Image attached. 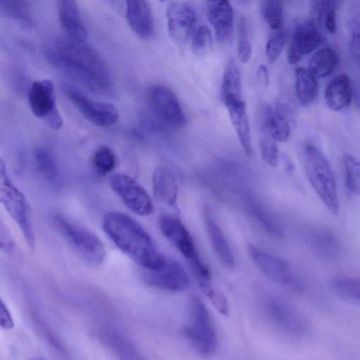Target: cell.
I'll use <instances>...</instances> for the list:
<instances>
[{
    "instance_id": "obj_42",
    "label": "cell",
    "mask_w": 360,
    "mask_h": 360,
    "mask_svg": "<svg viewBox=\"0 0 360 360\" xmlns=\"http://www.w3.org/2000/svg\"><path fill=\"white\" fill-rule=\"evenodd\" d=\"M0 247L6 254H11L15 248V243L9 230L2 222L0 226Z\"/></svg>"
},
{
    "instance_id": "obj_17",
    "label": "cell",
    "mask_w": 360,
    "mask_h": 360,
    "mask_svg": "<svg viewBox=\"0 0 360 360\" xmlns=\"http://www.w3.org/2000/svg\"><path fill=\"white\" fill-rule=\"evenodd\" d=\"M207 18L218 40L229 44L233 34V11L229 0H218L210 7Z\"/></svg>"
},
{
    "instance_id": "obj_49",
    "label": "cell",
    "mask_w": 360,
    "mask_h": 360,
    "mask_svg": "<svg viewBox=\"0 0 360 360\" xmlns=\"http://www.w3.org/2000/svg\"><path fill=\"white\" fill-rule=\"evenodd\" d=\"M160 1H165V0H160Z\"/></svg>"
},
{
    "instance_id": "obj_16",
    "label": "cell",
    "mask_w": 360,
    "mask_h": 360,
    "mask_svg": "<svg viewBox=\"0 0 360 360\" xmlns=\"http://www.w3.org/2000/svg\"><path fill=\"white\" fill-rule=\"evenodd\" d=\"M166 15L171 38L179 43L185 42L193 32L196 22L194 8L186 3L174 2L168 6Z\"/></svg>"
},
{
    "instance_id": "obj_47",
    "label": "cell",
    "mask_w": 360,
    "mask_h": 360,
    "mask_svg": "<svg viewBox=\"0 0 360 360\" xmlns=\"http://www.w3.org/2000/svg\"><path fill=\"white\" fill-rule=\"evenodd\" d=\"M206 1H207L209 2L214 3V2H216L218 0H206Z\"/></svg>"
},
{
    "instance_id": "obj_9",
    "label": "cell",
    "mask_w": 360,
    "mask_h": 360,
    "mask_svg": "<svg viewBox=\"0 0 360 360\" xmlns=\"http://www.w3.org/2000/svg\"><path fill=\"white\" fill-rule=\"evenodd\" d=\"M28 101L33 115L42 120L50 128L58 130L63 127V120L57 108L54 86L51 81L34 82L30 89Z\"/></svg>"
},
{
    "instance_id": "obj_32",
    "label": "cell",
    "mask_w": 360,
    "mask_h": 360,
    "mask_svg": "<svg viewBox=\"0 0 360 360\" xmlns=\"http://www.w3.org/2000/svg\"><path fill=\"white\" fill-rule=\"evenodd\" d=\"M347 189L353 194L360 195V160L349 153L342 156Z\"/></svg>"
},
{
    "instance_id": "obj_35",
    "label": "cell",
    "mask_w": 360,
    "mask_h": 360,
    "mask_svg": "<svg viewBox=\"0 0 360 360\" xmlns=\"http://www.w3.org/2000/svg\"><path fill=\"white\" fill-rule=\"evenodd\" d=\"M92 164L100 174L105 175L115 169L117 158L109 147L101 146L95 150L92 157Z\"/></svg>"
},
{
    "instance_id": "obj_46",
    "label": "cell",
    "mask_w": 360,
    "mask_h": 360,
    "mask_svg": "<svg viewBox=\"0 0 360 360\" xmlns=\"http://www.w3.org/2000/svg\"><path fill=\"white\" fill-rule=\"evenodd\" d=\"M257 75L261 81L267 84L269 80L268 70L264 65H261L259 67Z\"/></svg>"
},
{
    "instance_id": "obj_40",
    "label": "cell",
    "mask_w": 360,
    "mask_h": 360,
    "mask_svg": "<svg viewBox=\"0 0 360 360\" xmlns=\"http://www.w3.org/2000/svg\"><path fill=\"white\" fill-rule=\"evenodd\" d=\"M201 290L210 299L215 309L224 316L229 315V303L224 294L217 289L207 285L202 288Z\"/></svg>"
},
{
    "instance_id": "obj_37",
    "label": "cell",
    "mask_w": 360,
    "mask_h": 360,
    "mask_svg": "<svg viewBox=\"0 0 360 360\" xmlns=\"http://www.w3.org/2000/svg\"><path fill=\"white\" fill-rule=\"evenodd\" d=\"M212 34L210 28L205 25L198 27L193 33L191 46L197 56L205 55L211 48Z\"/></svg>"
},
{
    "instance_id": "obj_41",
    "label": "cell",
    "mask_w": 360,
    "mask_h": 360,
    "mask_svg": "<svg viewBox=\"0 0 360 360\" xmlns=\"http://www.w3.org/2000/svg\"><path fill=\"white\" fill-rule=\"evenodd\" d=\"M348 49L353 61L360 68V24L356 23L351 32Z\"/></svg>"
},
{
    "instance_id": "obj_45",
    "label": "cell",
    "mask_w": 360,
    "mask_h": 360,
    "mask_svg": "<svg viewBox=\"0 0 360 360\" xmlns=\"http://www.w3.org/2000/svg\"><path fill=\"white\" fill-rule=\"evenodd\" d=\"M311 4L319 18H323L326 12L332 6H335V0H310Z\"/></svg>"
},
{
    "instance_id": "obj_1",
    "label": "cell",
    "mask_w": 360,
    "mask_h": 360,
    "mask_svg": "<svg viewBox=\"0 0 360 360\" xmlns=\"http://www.w3.org/2000/svg\"><path fill=\"white\" fill-rule=\"evenodd\" d=\"M44 54L51 65L89 91L97 94L111 91V77L105 63L86 41L56 39L44 46Z\"/></svg>"
},
{
    "instance_id": "obj_43",
    "label": "cell",
    "mask_w": 360,
    "mask_h": 360,
    "mask_svg": "<svg viewBox=\"0 0 360 360\" xmlns=\"http://www.w3.org/2000/svg\"><path fill=\"white\" fill-rule=\"evenodd\" d=\"M0 325L5 330H11L14 327L12 315L2 300L0 302Z\"/></svg>"
},
{
    "instance_id": "obj_19",
    "label": "cell",
    "mask_w": 360,
    "mask_h": 360,
    "mask_svg": "<svg viewBox=\"0 0 360 360\" xmlns=\"http://www.w3.org/2000/svg\"><path fill=\"white\" fill-rule=\"evenodd\" d=\"M307 243L319 258L333 261L339 258L342 246L338 238L325 228H312L307 233Z\"/></svg>"
},
{
    "instance_id": "obj_8",
    "label": "cell",
    "mask_w": 360,
    "mask_h": 360,
    "mask_svg": "<svg viewBox=\"0 0 360 360\" xmlns=\"http://www.w3.org/2000/svg\"><path fill=\"white\" fill-rule=\"evenodd\" d=\"M264 314L281 332L293 337H302L309 331V324L302 313L285 299L271 295L263 303Z\"/></svg>"
},
{
    "instance_id": "obj_33",
    "label": "cell",
    "mask_w": 360,
    "mask_h": 360,
    "mask_svg": "<svg viewBox=\"0 0 360 360\" xmlns=\"http://www.w3.org/2000/svg\"><path fill=\"white\" fill-rule=\"evenodd\" d=\"M262 16L272 31L283 30V13L281 0H263Z\"/></svg>"
},
{
    "instance_id": "obj_24",
    "label": "cell",
    "mask_w": 360,
    "mask_h": 360,
    "mask_svg": "<svg viewBox=\"0 0 360 360\" xmlns=\"http://www.w3.org/2000/svg\"><path fill=\"white\" fill-rule=\"evenodd\" d=\"M102 344L120 359H139L140 353L133 342L118 331L103 328L99 333Z\"/></svg>"
},
{
    "instance_id": "obj_13",
    "label": "cell",
    "mask_w": 360,
    "mask_h": 360,
    "mask_svg": "<svg viewBox=\"0 0 360 360\" xmlns=\"http://www.w3.org/2000/svg\"><path fill=\"white\" fill-rule=\"evenodd\" d=\"M143 278L149 286L169 292H181L190 285L189 277L175 259L167 258L166 264L154 270L143 269Z\"/></svg>"
},
{
    "instance_id": "obj_20",
    "label": "cell",
    "mask_w": 360,
    "mask_h": 360,
    "mask_svg": "<svg viewBox=\"0 0 360 360\" xmlns=\"http://www.w3.org/2000/svg\"><path fill=\"white\" fill-rule=\"evenodd\" d=\"M155 199L170 207L176 204L178 186L173 172L165 167H157L152 177Z\"/></svg>"
},
{
    "instance_id": "obj_36",
    "label": "cell",
    "mask_w": 360,
    "mask_h": 360,
    "mask_svg": "<svg viewBox=\"0 0 360 360\" xmlns=\"http://www.w3.org/2000/svg\"><path fill=\"white\" fill-rule=\"evenodd\" d=\"M237 55L243 63H247L252 56L248 23L244 18L240 19L238 25Z\"/></svg>"
},
{
    "instance_id": "obj_29",
    "label": "cell",
    "mask_w": 360,
    "mask_h": 360,
    "mask_svg": "<svg viewBox=\"0 0 360 360\" xmlns=\"http://www.w3.org/2000/svg\"><path fill=\"white\" fill-rule=\"evenodd\" d=\"M337 63V56L330 48H322L316 51L309 62V70L316 77H324L334 70Z\"/></svg>"
},
{
    "instance_id": "obj_48",
    "label": "cell",
    "mask_w": 360,
    "mask_h": 360,
    "mask_svg": "<svg viewBox=\"0 0 360 360\" xmlns=\"http://www.w3.org/2000/svg\"><path fill=\"white\" fill-rule=\"evenodd\" d=\"M105 1H110V2H111V1H114V0H105Z\"/></svg>"
},
{
    "instance_id": "obj_22",
    "label": "cell",
    "mask_w": 360,
    "mask_h": 360,
    "mask_svg": "<svg viewBox=\"0 0 360 360\" xmlns=\"http://www.w3.org/2000/svg\"><path fill=\"white\" fill-rule=\"evenodd\" d=\"M324 97L327 105L333 110L338 111L347 106L352 98L349 77L340 74L333 77L326 86Z\"/></svg>"
},
{
    "instance_id": "obj_2",
    "label": "cell",
    "mask_w": 360,
    "mask_h": 360,
    "mask_svg": "<svg viewBox=\"0 0 360 360\" xmlns=\"http://www.w3.org/2000/svg\"><path fill=\"white\" fill-rule=\"evenodd\" d=\"M102 226L117 248L143 269H158L166 264L167 257L160 252L150 234L131 217L109 212L103 217Z\"/></svg>"
},
{
    "instance_id": "obj_15",
    "label": "cell",
    "mask_w": 360,
    "mask_h": 360,
    "mask_svg": "<svg viewBox=\"0 0 360 360\" xmlns=\"http://www.w3.org/2000/svg\"><path fill=\"white\" fill-rule=\"evenodd\" d=\"M321 42V36L314 21L308 20L298 23L288 50V63H297L303 56L315 51Z\"/></svg>"
},
{
    "instance_id": "obj_10",
    "label": "cell",
    "mask_w": 360,
    "mask_h": 360,
    "mask_svg": "<svg viewBox=\"0 0 360 360\" xmlns=\"http://www.w3.org/2000/svg\"><path fill=\"white\" fill-rule=\"evenodd\" d=\"M146 98L150 108L164 123L174 129L186 125V115L170 89L161 84L151 85L147 89Z\"/></svg>"
},
{
    "instance_id": "obj_44",
    "label": "cell",
    "mask_w": 360,
    "mask_h": 360,
    "mask_svg": "<svg viewBox=\"0 0 360 360\" xmlns=\"http://www.w3.org/2000/svg\"><path fill=\"white\" fill-rule=\"evenodd\" d=\"M324 25L328 32L333 34L336 30V6L330 8L323 17Z\"/></svg>"
},
{
    "instance_id": "obj_26",
    "label": "cell",
    "mask_w": 360,
    "mask_h": 360,
    "mask_svg": "<svg viewBox=\"0 0 360 360\" xmlns=\"http://www.w3.org/2000/svg\"><path fill=\"white\" fill-rule=\"evenodd\" d=\"M330 291L337 297L352 303H360V278L337 276L328 282Z\"/></svg>"
},
{
    "instance_id": "obj_27",
    "label": "cell",
    "mask_w": 360,
    "mask_h": 360,
    "mask_svg": "<svg viewBox=\"0 0 360 360\" xmlns=\"http://www.w3.org/2000/svg\"><path fill=\"white\" fill-rule=\"evenodd\" d=\"M316 77L309 70L299 68L295 71V91L297 98L301 105L311 104L317 94Z\"/></svg>"
},
{
    "instance_id": "obj_6",
    "label": "cell",
    "mask_w": 360,
    "mask_h": 360,
    "mask_svg": "<svg viewBox=\"0 0 360 360\" xmlns=\"http://www.w3.org/2000/svg\"><path fill=\"white\" fill-rule=\"evenodd\" d=\"M183 335L200 354H212L217 349V336L211 316L198 297L190 301L188 321L183 328Z\"/></svg>"
},
{
    "instance_id": "obj_14",
    "label": "cell",
    "mask_w": 360,
    "mask_h": 360,
    "mask_svg": "<svg viewBox=\"0 0 360 360\" xmlns=\"http://www.w3.org/2000/svg\"><path fill=\"white\" fill-rule=\"evenodd\" d=\"M249 253L256 266L268 278L297 290L301 288L300 283L284 260L252 245Z\"/></svg>"
},
{
    "instance_id": "obj_7",
    "label": "cell",
    "mask_w": 360,
    "mask_h": 360,
    "mask_svg": "<svg viewBox=\"0 0 360 360\" xmlns=\"http://www.w3.org/2000/svg\"><path fill=\"white\" fill-rule=\"evenodd\" d=\"M54 221L59 231L83 259L94 266L103 263L106 249L97 236L62 214H56Z\"/></svg>"
},
{
    "instance_id": "obj_21",
    "label": "cell",
    "mask_w": 360,
    "mask_h": 360,
    "mask_svg": "<svg viewBox=\"0 0 360 360\" xmlns=\"http://www.w3.org/2000/svg\"><path fill=\"white\" fill-rule=\"evenodd\" d=\"M225 105L245 153L247 155H251L253 148L250 126L244 101L230 102Z\"/></svg>"
},
{
    "instance_id": "obj_28",
    "label": "cell",
    "mask_w": 360,
    "mask_h": 360,
    "mask_svg": "<svg viewBox=\"0 0 360 360\" xmlns=\"http://www.w3.org/2000/svg\"><path fill=\"white\" fill-rule=\"evenodd\" d=\"M0 12L4 17L30 27L32 20L27 0H0Z\"/></svg>"
},
{
    "instance_id": "obj_34",
    "label": "cell",
    "mask_w": 360,
    "mask_h": 360,
    "mask_svg": "<svg viewBox=\"0 0 360 360\" xmlns=\"http://www.w3.org/2000/svg\"><path fill=\"white\" fill-rule=\"evenodd\" d=\"M264 121L278 142H285L289 139L292 125L277 116L269 107L266 110Z\"/></svg>"
},
{
    "instance_id": "obj_38",
    "label": "cell",
    "mask_w": 360,
    "mask_h": 360,
    "mask_svg": "<svg viewBox=\"0 0 360 360\" xmlns=\"http://www.w3.org/2000/svg\"><path fill=\"white\" fill-rule=\"evenodd\" d=\"M285 44L283 30L272 31L265 47V56L269 64L274 63L279 58Z\"/></svg>"
},
{
    "instance_id": "obj_31",
    "label": "cell",
    "mask_w": 360,
    "mask_h": 360,
    "mask_svg": "<svg viewBox=\"0 0 360 360\" xmlns=\"http://www.w3.org/2000/svg\"><path fill=\"white\" fill-rule=\"evenodd\" d=\"M34 158L37 167L44 177L51 184L58 182L59 172L53 155L47 149L38 147L34 151Z\"/></svg>"
},
{
    "instance_id": "obj_23",
    "label": "cell",
    "mask_w": 360,
    "mask_h": 360,
    "mask_svg": "<svg viewBox=\"0 0 360 360\" xmlns=\"http://www.w3.org/2000/svg\"><path fill=\"white\" fill-rule=\"evenodd\" d=\"M221 98L226 105L233 101L243 100L242 72L235 58H230L223 75Z\"/></svg>"
},
{
    "instance_id": "obj_30",
    "label": "cell",
    "mask_w": 360,
    "mask_h": 360,
    "mask_svg": "<svg viewBox=\"0 0 360 360\" xmlns=\"http://www.w3.org/2000/svg\"><path fill=\"white\" fill-rule=\"evenodd\" d=\"M277 142L268 125L263 120L259 132V148L263 160L271 167L276 166L278 162Z\"/></svg>"
},
{
    "instance_id": "obj_5",
    "label": "cell",
    "mask_w": 360,
    "mask_h": 360,
    "mask_svg": "<svg viewBox=\"0 0 360 360\" xmlns=\"http://www.w3.org/2000/svg\"><path fill=\"white\" fill-rule=\"evenodd\" d=\"M0 201L19 226L29 248L33 250L35 237L29 205L23 193L13 183L3 160L0 162Z\"/></svg>"
},
{
    "instance_id": "obj_12",
    "label": "cell",
    "mask_w": 360,
    "mask_h": 360,
    "mask_svg": "<svg viewBox=\"0 0 360 360\" xmlns=\"http://www.w3.org/2000/svg\"><path fill=\"white\" fill-rule=\"evenodd\" d=\"M111 188L124 205L140 216L150 215L154 207L150 197L144 188L131 176L116 174L110 181Z\"/></svg>"
},
{
    "instance_id": "obj_25",
    "label": "cell",
    "mask_w": 360,
    "mask_h": 360,
    "mask_svg": "<svg viewBox=\"0 0 360 360\" xmlns=\"http://www.w3.org/2000/svg\"><path fill=\"white\" fill-rule=\"evenodd\" d=\"M204 216L207 233L215 253L226 267L233 268L234 257L225 236L207 209H205Z\"/></svg>"
},
{
    "instance_id": "obj_18",
    "label": "cell",
    "mask_w": 360,
    "mask_h": 360,
    "mask_svg": "<svg viewBox=\"0 0 360 360\" xmlns=\"http://www.w3.org/2000/svg\"><path fill=\"white\" fill-rule=\"evenodd\" d=\"M126 18L131 30L139 37L147 39L153 32V20L148 0H125Z\"/></svg>"
},
{
    "instance_id": "obj_39",
    "label": "cell",
    "mask_w": 360,
    "mask_h": 360,
    "mask_svg": "<svg viewBox=\"0 0 360 360\" xmlns=\"http://www.w3.org/2000/svg\"><path fill=\"white\" fill-rule=\"evenodd\" d=\"M274 112L277 116L288 121L292 126L295 124L297 110L295 103L289 98L282 96L278 98Z\"/></svg>"
},
{
    "instance_id": "obj_4",
    "label": "cell",
    "mask_w": 360,
    "mask_h": 360,
    "mask_svg": "<svg viewBox=\"0 0 360 360\" xmlns=\"http://www.w3.org/2000/svg\"><path fill=\"white\" fill-rule=\"evenodd\" d=\"M162 235L188 262L200 288L210 284V272L201 260L190 233L176 217L162 214L158 219Z\"/></svg>"
},
{
    "instance_id": "obj_3",
    "label": "cell",
    "mask_w": 360,
    "mask_h": 360,
    "mask_svg": "<svg viewBox=\"0 0 360 360\" xmlns=\"http://www.w3.org/2000/svg\"><path fill=\"white\" fill-rule=\"evenodd\" d=\"M302 160L307 177L328 211L337 215L340 210L335 179L328 160L316 146H306Z\"/></svg>"
},
{
    "instance_id": "obj_11",
    "label": "cell",
    "mask_w": 360,
    "mask_h": 360,
    "mask_svg": "<svg viewBox=\"0 0 360 360\" xmlns=\"http://www.w3.org/2000/svg\"><path fill=\"white\" fill-rule=\"evenodd\" d=\"M63 91L79 112L94 124L106 127L117 122L119 114L113 105L94 101L68 84L63 86Z\"/></svg>"
}]
</instances>
